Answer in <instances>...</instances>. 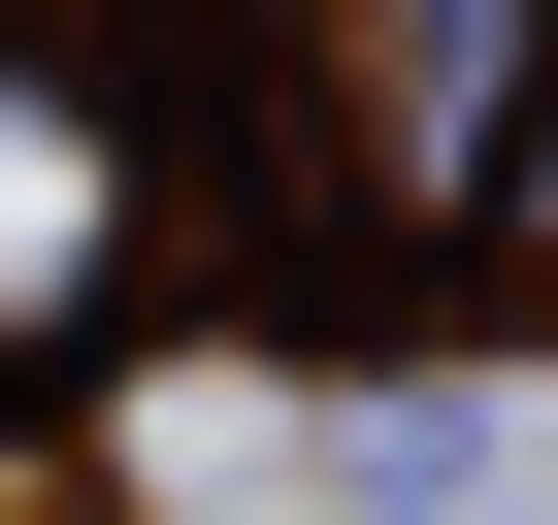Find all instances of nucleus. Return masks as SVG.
<instances>
[{
	"label": "nucleus",
	"instance_id": "1",
	"mask_svg": "<svg viewBox=\"0 0 558 525\" xmlns=\"http://www.w3.org/2000/svg\"><path fill=\"white\" fill-rule=\"evenodd\" d=\"M525 99H558V0H329V197H395V230H493Z\"/></svg>",
	"mask_w": 558,
	"mask_h": 525
},
{
	"label": "nucleus",
	"instance_id": "2",
	"mask_svg": "<svg viewBox=\"0 0 558 525\" xmlns=\"http://www.w3.org/2000/svg\"><path fill=\"white\" fill-rule=\"evenodd\" d=\"M132 296V132L66 66H0V329H99Z\"/></svg>",
	"mask_w": 558,
	"mask_h": 525
}]
</instances>
